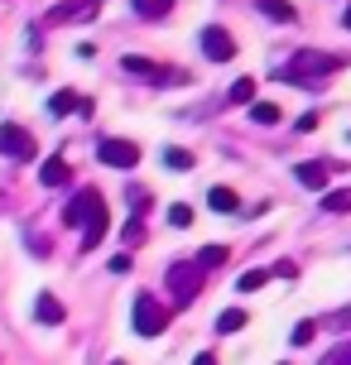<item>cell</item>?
<instances>
[{
  "label": "cell",
  "mask_w": 351,
  "mask_h": 365,
  "mask_svg": "<svg viewBox=\"0 0 351 365\" xmlns=\"http://www.w3.org/2000/svg\"><path fill=\"white\" fill-rule=\"evenodd\" d=\"M63 221L82 231V250H96V245L106 240V226H111V217H106V197H101L96 187L73 192L68 207H63Z\"/></svg>",
  "instance_id": "cell-1"
},
{
  "label": "cell",
  "mask_w": 351,
  "mask_h": 365,
  "mask_svg": "<svg viewBox=\"0 0 351 365\" xmlns=\"http://www.w3.org/2000/svg\"><path fill=\"white\" fill-rule=\"evenodd\" d=\"M337 73H342V58L317 53V48H298L284 68H275V77L294 82V87H317V82H327V77H337Z\"/></svg>",
  "instance_id": "cell-2"
},
{
  "label": "cell",
  "mask_w": 351,
  "mask_h": 365,
  "mask_svg": "<svg viewBox=\"0 0 351 365\" xmlns=\"http://www.w3.org/2000/svg\"><path fill=\"white\" fill-rule=\"evenodd\" d=\"M121 73L135 77V82H149V87H173V82H188V73H173V68L154 63V58H140V53H126V58H121Z\"/></svg>",
  "instance_id": "cell-3"
},
{
  "label": "cell",
  "mask_w": 351,
  "mask_h": 365,
  "mask_svg": "<svg viewBox=\"0 0 351 365\" xmlns=\"http://www.w3.org/2000/svg\"><path fill=\"white\" fill-rule=\"evenodd\" d=\"M164 284L178 303H193V298L203 293V264H198V259H173L164 269Z\"/></svg>",
  "instance_id": "cell-4"
},
{
  "label": "cell",
  "mask_w": 351,
  "mask_h": 365,
  "mask_svg": "<svg viewBox=\"0 0 351 365\" xmlns=\"http://www.w3.org/2000/svg\"><path fill=\"white\" fill-rule=\"evenodd\" d=\"M130 322H135L140 336H159V331L168 327V312H164V303H159L154 293H140V298H135V312H130Z\"/></svg>",
  "instance_id": "cell-5"
},
{
  "label": "cell",
  "mask_w": 351,
  "mask_h": 365,
  "mask_svg": "<svg viewBox=\"0 0 351 365\" xmlns=\"http://www.w3.org/2000/svg\"><path fill=\"white\" fill-rule=\"evenodd\" d=\"M0 154L15 159V164H29L34 159V135L24 125H0Z\"/></svg>",
  "instance_id": "cell-6"
},
{
  "label": "cell",
  "mask_w": 351,
  "mask_h": 365,
  "mask_svg": "<svg viewBox=\"0 0 351 365\" xmlns=\"http://www.w3.org/2000/svg\"><path fill=\"white\" fill-rule=\"evenodd\" d=\"M203 53L212 58V63H231V58H236V38L226 34L222 24H207L203 29Z\"/></svg>",
  "instance_id": "cell-7"
},
{
  "label": "cell",
  "mask_w": 351,
  "mask_h": 365,
  "mask_svg": "<svg viewBox=\"0 0 351 365\" xmlns=\"http://www.w3.org/2000/svg\"><path fill=\"white\" fill-rule=\"evenodd\" d=\"M96 159L111 164V168H135L140 164V149L130 145V140H101V145H96Z\"/></svg>",
  "instance_id": "cell-8"
},
{
  "label": "cell",
  "mask_w": 351,
  "mask_h": 365,
  "mask_svg": "<svg viewBox=\"0 0 351 365\" xmlns=\"http://www.w3.org/2000/svg\"><path fill=\"white\" fill-rule=\"evenodd\" d=\"M96 5H101V0H63V5H54V10L44 15V24H73V19H92Z\"/></svg>",
  "instance_id": "cell-9"
},
{
  "label": "cell",
  "mask_w": 351,
  "mask_h": 365,
  "mask_svg": "<svg viewBox=\"0 0 351 365\" xmlns=\"http://www.w3.org/2000/svg\"><path fill=\"white\" fill-rule=\"evenodd\" d=\"M39 182L44 187H63V182H73V168L63 164V159H44L39 164Z\"/></svg>",
  "instance_id": "cell-10"
},
{
  "label": "cell",
  "mask_w": 351,
  "mask_h": 365,
  "mask_svg": "<svg viewBox=\"0 0 351 365\" xmlns=\"http://www.w3.org/2000/svg\"><path fill=\"white\" fill-rule=\"evenodd\" d=\"M255 10L279 19V24H294V5H289V0H255Z\"/></svg>",
  "instance_id": "cell-11"
},
{
  "label": "cell",
  "mask_w": 351,
  "mask_h": 365,
  "mask_svg": "<svg viewBox=\"0 0 351 365\" xmlns=\"http://www.w3.org/2000/svg\"><path fill=\"white\" fill-rule=\"evenodd\" d=\"M34 317H39V322H63V303H58L54 293H39V303H34Z\"/></svg>",
  "instance_id": "cell-12"
},
{
  "label": "cell",
  "mask_w": 351,
  "mask_h": 365,
  "mask_svg": "<svg viewBox=\"0 0 351 365\" xmlns=\"http://www.w3.org/2000/svg\"><path fill=\"white\" fill-rule=\"evenodd\" d=\"M294 173H298L303 187H322V182H327V164H313V159H308V164H298Z\"/></svg>",
  "instance_id": "cell-13"
},
{
  "label": "cell",
  "mask_w": 351,
  "mask_h": 365,
  "mask_svg": "<svg viewBox=\"0 0 351 365\" xmlns=\"http://www.w3.org/2000/svg\"><path fill=\"white\" fill-rule=\"evenodd\" d=\"M49 110H54V115H68V110H82V96H77V91H54V96H49Z\"/></svg>",
  "instance_id": "cell-14"
},
{
  "label": "cell",
  "mask_w": 351,
  "mask_h": 365,
  "mask_svg": "<svg viewBox=\"0 0 351 365\" xmlns=\"http://www.w3.org/2000/svg\"><path fill=\"white\" fill-rule=\"evenodd\" d=\"M130 5H135V15H145V19H164L173 10V0H130Z\"/></svg>",
  "instance_id": "cell-15"
},
{
  "label": "cell",
  "mask_w": 351,
  "mask_h": 365,
  "mask_svg": "<svg viewBox=\"0 0 351 365\" xmlns=\"http://www.w3.org/2000/svg\"><path fill=\"white\" fill-rule=\"evenodd\" d=\"M207 207H212V212H236L240 202H236L231 187H212V192H207Z\"/></svg>",
  "instance_id": "cell-16"
},
{
  "label": "cell",
  "mask_w": 351,
  "mask_h": 365,
  "mask_svg": "<svg viewBox=\"0 0 351 365\" xmlns=\"http://www.w3.org/2000/svg\"><path fill=\"white\" fill-rule=\"evenodd\" d=\"M322 212H351V187H332V192H322Z\"/></svg>",
  "instance_id": "cell-17"
},
{
  "label": "cell",
  "mask_w": 351,
  "mask_h": 365,
  "mask_svg": "<svg viewBox=\"0 0 351 365\" xmlns=\"http://www.w3.org/2000/svg\"><path fill=\"white\" fill-rule=\"evenodd\" d=\"M250 120H255V125H275L279 106H275V101H250Z\"/></svg>",
  "instance_id": "cell-18"
},
{
  "label": "cell",
  "mask_w": 351,
  "mask_h": 365,
  "mask_svg": "<svg viewBox=\"0 0 351 365\" xmlns=\"http://www.w3.org/2000/svg\"><path fill=\"white\" fill-rule=\"evenodd\" d=\"M198 264H203V269H217V264H226V245H207V250H198Z\"/></svg>",
  "instance_id": "cell-19"
},
{
  "label": "cell",
  "mask_w": 351,
  "mask_h": 365,
  "mask_svg": "<svg viewBox=\"0 0 351 365\" xmlns=\"http://www.w3.org/2000/svg\"><path fill=\"white\" fill-rule=\"evenodd\" d=\"M240 327H245V308H226L217 317V331H240Z\"/></svg>",
  "instance_id": "cell-20"
},
{
  "label": "cell",
  "mask_w": 351,
  "mask_h": 365,
  "mask_svg": "<svg viewBox=\"0 0 351 365\" xmlns=\"http://www.w3.org/2000/svg\"><path fill=\"white\" fill-rule=\"evenodd\" d=\"M164 164L178 168V173H188V168H193V154H188V149H164Z\"/></svg>",
  "instance_id": "cell-21"
},
{
  "label": "cell",
  "mask_w": 351,
  "mask_h": 365,
  "mask_svg": "<svg viewBox=\"0 0 351 365\" xmlns=\"http://www.w3.org/2000/svg\"><path fill=\"white\" fill-rule=\"evenodd\" d=\"M168 226H178V231H183V226H193V207L173 202V207H168Z\"/></svg>",
  "instance_id": "cell-22"
},
{
  "label": "cell",
  "mask_w": 351,
  "mask_h": 365,
  "mask_svg": "<svg viewBox=\"0 0 351 365\" xmlns=\"http://www.w3.org/2000/svg\"><path fill=\"white\" fill-rule=\"evenodd\" d=\"M231 101H236V106L240 101H255V77H240L236 87H231Z\"/></svg>",
  "instance_id": "cell-23"
},
{
  "label": "cell",
  "mask_w": 351,
  "mask_h": 365,
  "mask_svg": "<svg viewBox=\"0 0 351 365\" xmlns=\"http://www.w3.org/2000/svg\"><path fill=\"white\" fill-rule=\"evenodd\" d=\"M265 279H270L265 269H245V274H240V284H236V289H240V293H255L260 284H265Z\"/></svg>",
  "instance_id": "cell-24"
},
{
  "label": "cell",
  "mask_w": 351,
  "mask_h": 365,
  "mask_svg": "<svg viewBox=\"0 0 351 365\" xmlns=\"http://www.w3.org/2000/svg\"><path fill=\"white\" fill-rule=\"evenodd\" d=\"M317 365H351V341H342V346H332V351H327V356H322Z\"/></svg>",
  "instance_id": "cell-25"
},
{
  "label": "cell",
  "mask_w": 351,
  "mask_h": 365,
  "mask_svg": "<svg viewBox=\"0 0 351 365\" xmlns=\"http://www.w3.org/2000/svg\"><path fill=\"white\" fill-rule=\"evenodd\" d=\"M289 341H294V346H308V341H313V322H298Z\"/></svg>",
  "instance_id": "cell-26"
},
{
  "label": "cell",
  "mask_w": 351,
  "mask_h": 365,
  "mask_svg": "<svg viewBox=\"0 0 351 365\" xmlns=\"http://www.w3.org/2000/svg\"><path fill=\"white\" fill-rule=\"evenodd\" d=\"M140 240H145V226H140V217H135L126 226V245H140Z\"/></svg>",
  "instance_id": "cell-27"
},
{
  "label": "cell",
  "mask_w": 351,
  "mask_h": 365,
  "mask_svg": "<svg viewBox=\"0 0 351 365\" xmlns=\"http://www.w3.org/2000/svg\"><path fill=\"white\" fill-rule=\"evenodd\" d=\"M130 264H135V259H130V255H126V250H121V255H116V259H111V274H130Z\"/></svg>",
  "instance_id": "cell-28"
},
{
  "label": "cell",
  "mask_w": 351,
  "mask_h": 365,
  "mask_svg": "<svg viewBox=\"0 0 351 365\" xmlns=\"http://www.w3.org/2000/svg\"><path fill=\"white\" fill-rule=\"evenodd\" d=\"M193 365H217V356H212V351H203V356H198Z\"/></svg>",
  "instance_id": "cell-29"
},
{
  "label": "cell",
  "mask_w": 351,
  "mask_h": 365,
  "mask_svg": "<svg viewBox=\"0 0 351 365\" xmlns=\"http://www.w3.org/2000/svg\"><path fill=\"white\" fill-rule=\"evenodd\" d=\"M342 19H347V29H351V5H347V15H342Z\"/></svg>",
  "instance_id": "cell-30"
},
{
  "label": "cell",
  "mask_w": 351,
  "mask_h": 365,
  "mask_svg": "<svg viewBox=\"0 0 351 365\" xmlns=\"http://www.w3.org/2000/svg\"><path fill=\"white\" fill-rule=\"evenodd\" d=\"M116 365H126V361H116Z\"/></svg>",
  "instance_id": "cell-31"
}]
</instances>
